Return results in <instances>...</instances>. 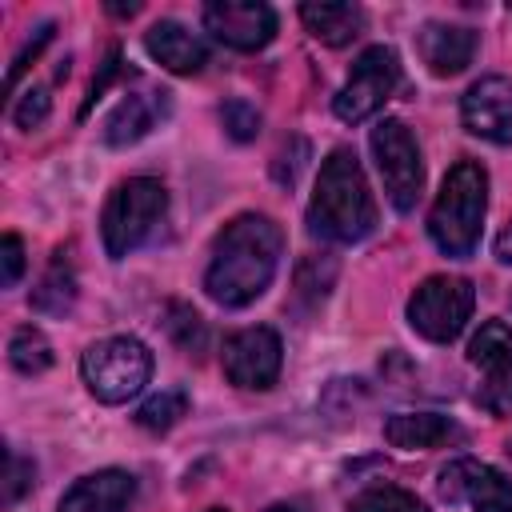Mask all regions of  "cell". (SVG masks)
<instances>
[{
	"instance_id": "7",
	"label": "cell",
	"mask_w": 512,
	"mask_h": 512,
	"mask_svg": "<svg viewBox=\"0 0 512 512\" xmlns=\"http://www.w3.org/2000/svg\"><path fill=\"white\" fill-rule=\"evenodd\" d=\"M372 156L384 180V192L392 200L396 212H412L424 188V164H420V148L408 132L404 120H380L372 128Z\"/></svg>"
},
{
	"instance_id": "3",
	"label": "cell",
	"mask_w": 512,
	"mask_h": 512,
	"mask_svg": "<svg viewBox=\"0 0 512 512\" xmlns=\"http://www.w3.org/2000/svg\"><path fill=\"white\" fill-rule=\"evenodd\" d=\"M484 208H488V172L476 160H460L444 176L440 196L428 212V232H432L436 248L456 260L472 256L480 244Z\"/></svg>"
},
{
	"instance_id": "30",
	"label": "cell",
	"mask_w": 512,
	"mask_h": 512,
	"mask_svg": "<svg viewBox=\"0 0 512 512\" xmlns=\"http://www.w3.org/2000/svg\"><path fill=\"white\" fill-rule=\"evenodd\" d=\"M44 116H48V92L44 88H28L24 100L12 108V120L20 128H36V124H44Z\"/></svg>"
},
{
	"instance_id": "2",
	"label": "cell",
	"mask_w": 512,
	"mask_h": 512,
	"mask_svg": "<svg viewBox=\"0 0 512 512\" xmlns=\"http://www.w3.org/2000/svg\"><path fill=\"white\" fill-rule=\"evenodd\" d=\"M308 224L316 236L336 244H356L376 228V200L368 192V180L352 148H332L328 160L320 164L316 192L308 204Z\"/></svg>"
},
{
	"instance_id": "11",
	"label": "cell",
	"mask_w": 512,
	"mask_h": 512,
	"mask_svg": "<svg viewBox=\"0 0 512 512\" xmlns=\"http://www.w3.org/2000/svg\"><path fill=\"white\" fill-rule=\"evenodd\" d=\"M440 496L448 504H472V512H512V476L460 456L440 472Z\"/></svg>"
},
{
	"instance_id": "1",
	"label": "cell",
	"mask_w": 512,
	"mask_h": 512,
	"mask_svg": "<svg viewBox=\"0 0 512 512\" xmlns=\"http://www.w3.org/2000/svg\"><path fill=\"white\" fill-rule=\"evenodd\" d=\"M280 252H284V232H280L276 220H268L260 212L236 216L232 224H224V232L212 244V260H208V272H204V292L220 308L252 304L272 284Z\"/></svg>"
},
{
	"instance_id": "29",
	"label": "cell",
	"mask_w": 512,
	"mask_h": 512,
	"mask_svg": "<svg viewBox=\"0 0 512 512\" xmlns=\"http://www.w3.org/2000/svg\"><path fill=\"white\" fill-rule=\"evenodd\" d=\"M52 32H56V24L48 20V24H40V28H36V36H32V40H28L24 48H20V56H16V60H12V68H8V92H12V88H16V80L24 76L28 60H36V56H40V48H44V44L52 40Z\"/></svg>"
},
{
	"instance_id": "6",
	"label": "cell",
	"mask_w": 512,
	"mask_h": 512,
	"mask_svg": "<svg viewBox=\"0 0 512 512\" xmlns=\"http://www.w3.org/2000/svg\"><path fill=\"white\" fill-rule=\"evenodd\" d=\"M472 304H476V292H472V280L464 276H428L412 300H408V324L432 340V344H448L460 336V328L468 324L472 316Z\"/></svg>"
},
{
	"instance_id": "20",
	"label": "cell",
	"mask_w": 512,
	"mask_h": 512,
	"mask_svg": "<svg viewBox=\"0 0 512 512\" xmlns=\"http://www.w3.org/2000/svg\"><path fill=\"white\" fill-rule=\"evenodd\" d=\"M72 304H76V276H72V264L64 260V252H56L48 272L32 288V308L44 316H64Z\"/></svg>"
},
{
	"instance_id": "31",
	"label": "cell",
	"mask_w": 512,
	"mask_h": 512,
	"mask_svg": "<svg viewBox=\"0 0 512 512\" xmlns=\"http://www.w3.org/2000/svg\"><path fill=\"white\" fill-rule=\"evenodd\" d=\"M496 260H500V264H512V228H504V232L496 236Z\"/></svg>"
},
{
	"instance_id": "22",
	"label": "cell",
	"mask_w": 512,
	"mask_h": 512,
	"mask_svg": "<svg viewBox=\"0 0 512 512\" xmlns=\"http://www.w3.org/2000/svg\"><path fill=\"white\" fill-rule=\"evenodd\" d=\"M184 412H188V392L184 388H164V392L148 396L136 408V424L148 428V432H168Z\"/></svg>"
},
{
	"instance_id": "23",
	"label": "cell",
	"mask_w": 512,
	"mask_h": 512,
	"mask_svg": "<svg viewBox=\"0 0 512 512\" xmlns=\"http://www.w3.org/2000/svg\"><path fill=\"white\" fill-rule=\"evenodd\" d=\"M348 512H428L412 492L396 488V484H376V488H364Z\"/></svg>"
},
{
	"instance_id": "13",
	"label": "cell",
	"mask_w": 512,
	"mask_h": 512,
	"mask_svg": "<svg viewBox=\"0 0 512 512\" xmlns=\"http://www.w3.org/2000/svg\"><path fill=\"white\" fill-rule=\"evenodd\" d=\"M460 120L472 136L492 144H512V80L484 76L460 100Z\"/></svg>"
},
{
	"instance_id": "19",
	"label": "cell",
	"mask_w": 512,
	"mask_h": 512,
	"mask_svg": "<svg viewBox=\"0 0 512 512\" xmlns=\"http://www.w3.org/2000/svg\"><path fill=\"white\" fill-rule=\"evenodd\" d=\"M300 20H304V28H308L320 44L340 48V44H348L352 36H360V28H364V8H356V4H300Z\"/></svg>"
},
{
	"instance_id": "8",
	"label": "cell",
	"mask_w": 512,
	"mask_h": 512,
	"mask_svg": "<svg viewBox=\"0 0 512 512\" xmlns=\"http://www.w3.org/2000/svg\"><path fill=\"white\" fill-rule=\"evenodd\" d=\"M396 84H400V60H396V52L384 48V44L364 48L356 56V64H352V76L336 92L332 112L344 124H360V120H368L372 112L384 108V100L396 92Z\"/></svg>"
},
{
	"instance_id": "28",
	"label": "cell",
	"mask_w": 512,
	"mask_h": 512,
	"mask_svg": "<svg viewBox=\"0 0 512 512\" xmlns=\"http://www.w3.org/2000/svg\"><path fill=\"white\" fill-rule=\"evenodd\" d=\"M24 276V240L16 232H8L0 240V284L4 288H16Z\"/></svg>"
},
{
	"instance_id": "21",
	"label": "cell",
	"mask_w": 512,
	"mask_h": 512,
	"mask_svg": "<svg viewBox=\"0 0 512 512\" xmlns=\"http://www.w3.org/2000/svg\"><path fill=\"white\" fill-rule=\"evenodd\" d=\"M8 360H12L16 372L36 376V372L52 368V344H48V336H44L40 328L24 324V328H16L12 340H8Z\"/></svg>"
},
{
	"instance_id": "24",
	"label": "cell",
	"mask_w": 512,
	"mask_h": 512,
	"mask_svg": "<svg viewBox=\"0 0 512 512\" xmlns=\"http://www.w3.org/2000/svg\"><path fill=\"white\" fill-rule=\"evenodd\" d=\"M164 332H168L184 352H200V348H204V320L196 316V308H188V304H180V300H172V304L164 308Z\"/></svg>"
},
{
	"instance_id": "16",
	"label": "cell",
	"mask_w": 512,
	"mask_h": 512,
	"mask_svg": "<svg viewBox=\"0 0 512 512\" xmlns=\"http://www.w3.org/2000/svg\"><path fill=\"white\" fill-rule=\"evenodd\" d=\"M136 492V480L124 468H104L84 480H76L56 512H124Z\"/></svg>"
},
{
	"instance_id": "5",
	"label": "cell",
	"mask_w": 512,
	"mask_h": 512,
	"mask_svg": "<svg viewBox=\"0 0 512 512\" xmlns=\"http://www.w3.org/2000/svg\"><path fill=\"white\" fill-rule=\"evenodd\" d=\"M80 376L100 404H124L148 384L152 352L136 336H108L80 356Z\"/></svg>"
},
{
	"instance_id": "14",
	"label": "cell",
	"mask_w": 512,
	"mask_h": 512,
	"mask_svg": "<svg viewBox=\"0 0 512 512\" xmlns=\"http://www.w3.org/2000/svg\"><path fill=\"white\" fill-rule=\"evenodd\" d=\"M416 48H420V60L428 64L432 76H460L476 56V32L464 24L432 20L416 32Z\"/></svg>"
},
{
	"instance_id": "34",
	"label": "cell",
	"mask_w": 512,
	"mask_h": 512,
	"mask_svg": "<svg viewBox=\"0 0 512 512\" xmlns=\"http://www.w3.org/2000/svg\"><path fill=\"white\" fill-rule=\"evenodd\" d=\"M208 512H224V508H208Z\"/></svg>"
},
{
	"instance_id": "9",
	"label": "cell",
	"mask_w": 512,
	"mask_h": 512,
	"mask_svg": "<svg viewBox=\"0 0 512 512\" xmlns=\"http://www.w3.org/2000/svg\"><path fill=\"white\" fill-rule=\"evenodd\" d=\"M468 360L484 372L476 388V404L492 416L512 412V328L504 320L480 324V332L468 344Z\"/></svg>"
},
{
	"instance_id": "15",
	"label": "cell",
	"mask_w": 512,
	"mask_h": 512,
	"mask_svg": "<svg viewBox=\"0 0 512 512\" xmlns=\"http://www.w3.org/2000/svg\"><path fill=\"white\" fill-rule=\"evenodd\" d=\"M144 48L152 60H160L168 72L176 76H196L204 64H208V48L196 32H188L184 24L176 20H156L148 32H144Z\"/></svg>"
},
{
	"instance_id": "4",
	"label": "cell",
	"mask_w": 512,
	"mask_h": 512,
	"mask_svg": "<svg viewBox=\"0 0 512 512\" xmlns=\"http://www.w3.org/2000/svg\"><path fill=\"white\" fill-rule=\"evenodd\" d=\"M164 208H168V192H164L160 180H152V176H132V180H124V184L108 196L104 216H100L104 252H108L112 260H124L132 248H140V244L152 236V228L160 224Z\"/></svg>"
},
{
	"instance_id": "17",
	"label": "cell",
	"mask_w": 512,
	"mask_h": 512,
	"mask_svg": "<svg viewBox=\"0 0 512 512\" xmlns=\"http://www.w3.org/2000/svg\"><path fill=\"white\" fill-rule=\"evenodd\" d=\"M164 104H168V92H128L104 120V144L128 148V144L144 140L156 128V120L164 116Z\"/></svg>"
},
{
	"instance_id": "18",
	"label": "cell",
	"mask_w": 512,
	"mask_h": 512,
	"mask_svg": "<svg viewBox=\"0 0 512 512\" xmlns=\"http://www.w3.org/2000/svg\"><path fill=\"white\" fill-rule=\"evenodd\" d=\"M384 440L392 448H404V452H428V448H444L452 440H464V432L440 416V412H392L384 420Z\"/></svg>"
},
{
	"instance_id": "26",
	"label": "cell",
	"mask_w": 512,
	"mask_h": 512,
	"mask_svg": "<svg viewBox=\"0 0 512 512\" xmlns=\"http://www.w3.org/2000/svg\"><path fill=\"white\" fill-rule=\"evenodd\" d=\"M220 124H224V132H228L232 140H252V136L260 132V112H256L248 100H228V104L220 108Z\"/></svg>"
},
{
	"instance_id": "32",
	"label": "cell",
	"mask_w": 512,
	"mask_h": 512,
	"mask_svg": "<svg viewBox=\"0 0 512 512\" xmlns=\"http://www.w3.org/2000/svg\"><path fill=\"white\" fill-rule=\"evenodd\" d=\"M108 8H112V12H116V16H132V12H136V8H140V4H108Z\"/></svg>"
},
{
	"instance_id": "25",
	"label": "cell",
	"mask_w": 512,
	"mask_h": 512,
	"mask_svg": "<svg viewBox=\"0 0 512 512\" xmlns=\"http://www.w3.org/2000/svg\"><path fill=\"white\" fill-rule=\"evenodd\" d=\"M332 280H336V264H332L328 256H308V260L300 264V272H296V292H300L304 304L312 308V304H320V300L328 296Z\"/></svg>"
},
{
	"instance_id": "10",
	"label": "cell",
	"mask_w": 512,
	"mask_h": 512,
	"mask_svg": "<svg viewBox=\"0 0 512 512\" xmlns=\"http://www.w3.org/2000/svg\"><path fill=\"white\" fill-rule=\"evenodd\" d=\"M280 360H284V344L268 324L244 328L224 340V376L236 388H248V392L272 388L280 376Z\"/></svg>"
},
{
	"instance_id": "27",
	"label": "cell",
	"mask_w": 512,
	"mask_h": 512,
	"mask_svg": "<svg viewBox=\"0 0 512 512\" xmlns=\"http://www.w3.org/2000/svg\"><path fill=\"white\" fill-rule=\"evenodd\" d=\"M32 476H36L32 460H24L20 452H12V448H8V472H4V504H8V508H12V504L32 488Z\"/></svg>"
},
{
	"instance_id": "12",
	"label": "cell",
	"mask_w": 512,
	"mask_h": 512,
	"mask_svg": "<svg viewBox=\"0 0 512 512\" xmlns=\"http://www.w3.org/2000/svg\"><path fill=\"white\" fill-rule=\"evenodd\" d=\"M204 28L236 52H256L276 36V12L260 0H216L204 8Z\"/></svg>"
},
{
	"instance_id": "33",
	"label": "cell",
	"mask_w": 512,
	"mask_h": 512,
	"mask_svg": "<svg viewBox=\"0 0 512 512\" xmlns=\"http://www.w3.org/2000/svg\"><path fill=\"white\" fill-rule=\"evenodd\" d=\"M268 512H300V508H296V504H272Z\"/></svg>"
}]
</instances>
